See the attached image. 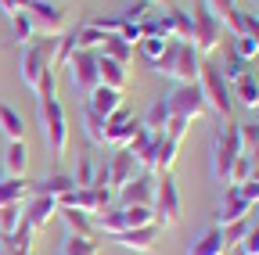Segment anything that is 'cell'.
<instances>
[{"instance_id":"obj_1","label":"cell","mask_w":259,"mask_h":255,"mask_svg":"<svg viewBox=\"0 0 259 255\" xmlns=\"http://www.w3.org/2000/svg\"><path fill=\"white\" fill-rule=\"evenodd\" d=\"M36 122H40V137L51 147V155L61 158L69 151V115H65V108L58 101L54 69H47L36 83Z\"/></svg>"},{"instance_id":"obj_2","label":"cell","mask_w":259,"mask_h":255,"mask_svg":"<svg viewBox=\"0 0 259 255\" xmlns=\"http://www.w3.org/2000/svg\"><path fill=\"white\" fill-rule=\"evenodd\" d=\"M151 69L158 76H166L173 83H198V69H202V54L194 50V43L184 40H166V50H162Z\"/></svg>"},{"instance_id":"obj_3","label":"cell","mask_w":259,"mask_h":255,"mask_svg":"<svg viewBox=\"0 0 259 255\" xmlns=\"http://www.w3.org/2000/svg\"><path fill=\"white\" fill-rule=\"evenodd\" d=\"M54 54H58V36H36L32 43L18 47V76L29 90H36L40 76L54 69Z\"/></svg>"},{"instance_id":"obj_4","label":"cell","mask_w":259,"mask_h":255,"mask_svg":"<svg viewBox=\"0 0 259 255\" xmlns=\"http://www.w3.org/2000/svg\"><path fill=\"white\" fill-rule=\"evenodd\" d=\"M198 90H202L209 112H216L223 122H231V115H234L231 83H227V79L220 76V69L212 65V61H205V58H202V69H198Z\"/></svg>"},{"instance_id":"obj_5","label":"cell","mask_w":259,"mask_h":255,"mask_svg":"<svg viewBox=\"0 0 259 255\" xmlns=\"http://www.w3.org/2000/svg\"><path fill=\"white\" fill-rule=\"evenodd\" d=\"M238 155H241L238 122H227L220 133H212V144H209V176L216 183H227V173H231V166H234Z\"/></svg>"},{"instance_id":"obj_6","label":"cell","mask_w":259,"mask_h":255,"mask_svg":"<svg viewBox=\"0 0 259 255\" xmlns=\"http://www.w3.org/2000/svg\"><path fill=\"white\" fill-rule=\"evenodd\" d=\"M151 212H155V227L158 230H169V227L180 223V187H177L173 173H158Z\"/></svg>"},{"instance_id":"obj_7","label":"cell","mask_w":259,"mask_h":255,"mask_svg":"<svg viewBox=\"0 0 259 255\" xmlns=\"http://www.w3.org/2000/svg\"><path fill=\"white\" fill-rule=\"evenodd\" d=\"M32 29H36V36H61L65 29H69V11L54 0H29L25 8Z\"/></svg>"},{"instance_id":"obj_8","label":"cell","mask_w":259,"mask_h":255,"mask_svg":"<svg viewBox=\"0 0 259 255\" xmlns=\"http://www.w3.org/2000/svg\"><path fill=\"white\" fill-rule=\"evenodd\" d=\"M191 29H194V33H191V43H194V50H198L202 58L212 54V50L223 43V36H227V33H223V25L205 11V4L191 11Z\"/></svg>"},{"instance_id":"obj_9","label":"cell","mask_w":259,"mask_h":255,"mask_svg":"<svg viewBox=\"0 0 259 255\" xmlns=\"http://www.w3.org/2000/svg\"><path fill=\"white\" fill-rule=\"evenodd\" d=\"M166 105H169L173 115H184L187 122H198V119L209 115V105H205V97H202L198 83H177L173 93L166 97Z\"/></svg>"},{"instance_id":"obj_10","label":"cell","mask_w":259,"mask_h":255,"mask_svg":"<svg viewBox=\"0 0 259 255\" xmlns=\"http://www.w3.org/2000/svg\"><path fill=\"white\" fill-rule=\"evenodd\" d=\"M65 69H69V79H72V86L76 90H83V93H90L97 83V50H76L69 61H65Z\"/></svg>"},{"instance_id":"obj_11","label":"cell","mask_w":259,"mask_h":255,"mask_svg":"<svg viewBox=\"0 0 259 255\" xmlns=\"http://www.w3.org/2000/svg\"><path fill=\"white\" fill-rule=\"evenodd\" d=\"M155 173H144V169H137V176L130 180V183H122L115 194H119V205H144V209H151V201H155Z\"/></svg>"},{"instance_id":"obj_12","label":"cell","mask_w":259,"mask_h":255,"mask_svg":"<svg viewBox=\"0 0 259 255\" xmlns=\"http://www.w3.org/2000/svg\"><path fill=\"white\" fill-rule=\"evenodd\" d=\"M58 216V201L51 198V194H36V190H32V194L22 201V219L29 223L32 230H47V223Z\"/></svg>"},{"instance_id":"obj_13","label":"cell","mask_w":259,"mask_h":255,"mask_svg":"<svg viewBox=\"0 0 259 255\" xmlns=\"http://www.w3.org/2000/svg\"><path fill=\"white\" fill-rule=\"evenodd\" d=\"M252 216V205L241 198V190L238 187H223V194H220V209H216V227H227V223H238Z\"/></svg>"},{"instance_id":"obj_14","label":"cell","mask_w":259,"mask_h":255,"mask_svg":"<svg viewBox=\"0 0 259 255\" xmlns=\"http://www.w3.org/2000/svg\"><path fill=\"white\" fill-rule=\"evenodd\" d=\"M134 130H137V119L126 108H119V112H112L105 119V144L108 147H126V140L134 137Z\"/></svg>"},{"instance_id":"obj_15","label":"cell","mask_w":259,"mask_h":255,"mask_svg":"<svg viewBox=\"0 0 259 255\" xmlns=\"http://www.w3.org/2000/svg\"><path fill=\"white\" fill-rule=\"evenodd\" d=\"M205 11L223 25V33L227 36H238L241 33V8H238V0H202Z\"/></svg>"},{"instance_id":"obj_16","label":"cell","mask_w":259,"mask_h":255,"mask_svg":"<svg viewBox=\"0 0 259 255\" xmlns=\"http://www.w3.org/2000/svg\"><path fill=\"white\" fill-rule=\"evenodd\" d=\"M87 108H90L94 115L108 119L112 112L122 108V90H112V86H101V83H97V86L87 93Z\"/></svg>"},{"instance_id":"obj_17","label":"cell","mask_w":259,"mask_h":255,"mask_svg":"<svg viewBox=\"0 0 259 255\" xmlns=\"http://www.w3.org/2000/svg\"><path fill=\"white\" fill-rule=\"evenodd\" d=\"M108 176H112V190H119L122 183H130L137 176V162H134V155L130 151H122V147H115L112 155H108Z\"/></svg>"},{"instance_id":"obj_18","label":"cell","mask_w":259,"mask_h":255,"mask_svg":"<svg viewBox=\"0 0 259 255\" xmlns=\"http://www.w3.org/2000/svg\"><path fill=\"white\" fill-rule=\"evenodd\" d=\"M158 227L151 223V227H137V230H122L119 237H115V244H122V248H130V251H141V255H148V251H155V244H158Z\"/></svg>"},{"instance_id":"obj_19","label":"cell","mask_w":259,"mask_h":255,"mask_svg":"<svg viewBox=\"0 0 259 255\" xmlns=\"http://www.w3.org/2000/svg\"><path fill=\"white\" fill-rule=\"evenodd\" d=\"M58 219L65 223V234H76L87 241H97V227H94V216L76 212V209H58Z\"/></svg>"},{"instance_id":"obj_20","label":"cell","mask_w":259,"mask_h":255,"mask_svg":"<svg viewBox=\"0 0 259 255\" xmlns=\"http://www.w3.org/2000/svg\"><path fill=\"white\" fill-rule=\"evenodd\" d=\"M227 251V241H223V230L216 227H205L198 237L191 241V248H187V255H223Z\"/></svg>"},{"instance_id":"obj_21","label":"cell","mask_w":259,"mask_h":255,"mask_svg":"<svg viewBox=\"0 0 259 255\" xmlns=\"http://www.w3.org/2000/svg\"><path fill=\"white\" fill-rule=\"evenodd\" d=\"M32 194V183L25 176H4L0 180V209L4 205H22Z\"/></svg>"},{"instance_id":"obj_22","label":"cell","mask_w":259,"mask_h":255,"mask_svg":"<svg viewBox=\"0 0 259 255\" xmlns=\"http://www.w3.org/2000/svg\"><path fill=\"white\" fill-rule=\"evenodd\" d=\"M220 47H223V61H220L216 69H220V76H223L227 83H234V79H241L245 72H252V65H248V61H245V58H238V54L231 50L227 36H223V43H220Z\"/></svg>"},{"instance_id":"obj_23","label":"cell","mask_w":259,"mask_h":255,"mask_svg":"<svg viewBox=\"0 0 259 255\" xmlns=\"http://www.w3.org/2000/svg\"><path fill=\"white\" fill-rule=\"evenodd\" d=\"M32 190H36V194H51V198L58 201V198L69 194V190H76V180L65 176V173H47L40 183H32Z\"/></svg>"},{"instance_id":"obj_24","label":"cell","mask_w":259,"mask_h":255,"mask_svg":"<svg viewBox=\"0 0 259 255\" xmlns=\"http://www.w3.org/2000/svg\"><path fill=\"white\" fill-rule=\"evenodd\" d=\"M4 169L8 176H25V169H29V147L22 144V140H8V151H4Z\"/></svg>"},{"instance_id":"obj_25","label":"cell","mask_w":259,"mask_h":255,"mask_svg":"<svg viewBox=\"0 0 259 255\" xmlns=\"http://www.w3.org/2000/svg\"><path fill=\"white\" fill-rule=\"evenodd\" d=\"M97 79H101V86H112V90H122L126 86V65H119V61L97 54Z\"/></svg>"},{"instance_id":"obj_26","label":"cell","mask_w":259,"mask_h":255,"mask_svg":"<svg viewBox=\"0 0 259 255\" xmlns=\"http://www.w3.org/2000/svg\"><path fill=\"white\" fill-rule=\"evenodd\" d=\"M231 97H234L238 105H245V108H259V79H255L252 72H245L241 79H234Z\"/></svg>"},{"instance_id":"obj_27","label":"cell","mask_w":259,"mask_h":255,"mask_svg":"<svg viewBox=\"0 0 259 255\" xmlns=\"http://www.w3.org/2000/svg\"><path fill=\"white\" fill-rule=\"evenodd\" d=\"M94 227H97V234L119 237V234L126 230V216H122L119 205H112V209H105V212H97V216H94Z\"/></svg>"},{"instance_id":"obj_28","label":"cell","mask_w":259,"mask_h":255,"mask_svg":"<svg viewBox=\"0 0 259 255\" xmlns=\"http://www.w3.org/2000/svg\"><path fill=\"white\" fill-rule=\"evenodd\" d=\"M166 25H169V40H184V43H191V11H184V8H169L166 11Z\"/></svg>"},{"instance_id":"obj_29","label":"cell","mask_w":259,"mask_h":255,"mask_svg":"<svg viewBox=\"0 0 259 255\" xmlns=\"http://www.w3.org/2000/svg\"><path fill=\"white\" fill-rule=\"evenodd\" d=\"M169 105H166V97H155L151 105H148V112H144V119H141V126L144 130H151V133H162L166 130V122H169Z\"/></svg>"},{"instance_id":"obj_30","label":"cell","mask_w":259,"mask_h":255,"mask_svg":"<svg viewBox=\"0 0 259 255\" xmlns=\"http://www.w3.org/2000/svg\"><path fill=\"white\" fill-rule=\"evenodd\" d=\"M0 133L8 140H22V133H25V119L18 115V108L4 105V101H0Z\"/></svg>"},{"instance_id":"obj_31","label":"cell","mask_w":259,"mask_h":255,"mask_svg":"<svg viewBox=\"0 0 259 255\" xmlns=\"http://www.w3.org/2000/svg\"><path fill=\"white\" fill-rule=\"evenodd\" d=\"M97 54L119 61V65H130V61H134V43H126L122 36H105V43H101V50H97Z\"/></svg>"},{"instance_id":"obj_32","label":"cell","mask_w":259,"mask_h":255,"mask_svg":"<svg viewBox=\"0 0 259 255\" xmlns=\"http://www.w3.org/2000/svg\"><path fill=\"white\" fill-rule=\"evenodd\" d=\"M11 40H15L18 47H25V43L36 40V29H32V22H29L25 11H18V15L11 18Z\"/></svg>"},{"instance_id":"obj_33","label":"cell","mask_w":259,"mask_h":255,"mask_svg":"<svg viewBox=\"0 0 259 255\" xmlns=\"http://www.w3.org/2000/svg\"><path fill=\"white\" fill-rule=\"evenodd\" d=\"M122 216H126V230H137V227H151L155 223V212L144 209V205H119Z\"/></svg>"},{"instance_id":"obj_34","label":"cell","mask_w":259,"mask_h":255,"mask_svg":"<svg viewBox=\"0 0 259 255\" xmlns=\"http://www.w3.org/2000/svg\"><path fill=\"white\" fill-rule=\"evenodd\" d=\"M58 255H97V241H87V237H76V234H65Z\"/></svg>"},{"instance_id":"obj_35","label":"cell","mask_w":259,"mask_h":255,"mask_svg":"<svg viewBox=\"0 0 259 255\" xmlns=\"http://www.w3.org/2000/svg\"><path fill=\"white\" fill-rule=\"evenodd\" d=\"M83 133L90 144H105V119L94 115L90 108H83Z\"/></svg>"},{"instance_id":"obj_36","label":"cell","mask_w":259,"mask_h":255,"mask_svg":"<svg viewBox=\"0 0 259 255\" xmlns=\"http://www.w3.org/2000/svg\"><path fill=\"white\" fill-rule=\"evenodd\" d=\"M151 137H155V133H151V130H144V126L137 122V130H134V137L126 140V147H122V151H130V155H134V162H141V155L148 151Z\"/></svg>"},{"instance_id":"obj_37","label":"cell","mask_w":259,"mask_h":255,"mask_svg":"<svg viewBox=\"0 0 259 255\" xmlns=\"http://www.w3.org/2000/svg\"><path fill=\"white\" fill-rule=\"evenodd\" d=\"M94 169H97V158L94 155H79V162H76V187H94Z\"/></svg>"},{"instance_id":"obj_38","label":"cell","mask_w":259,"mask_h":255,"mask_svg":"<svg viewBox=\"0 0 259 255\" xmlns=\"http://www.w3.org/2000/svg\"><path fill=\"white\" fill-rule=\"evenodd\" d=\"M248 176H252V162H248V155H238V158H234V166H231V173H227V187H241Z\"/></svg>"},{"instance_id":"obj_39","label":"cell","mask_w":259,"mask_h":255,"mask_svg":"<svg viewBox=\"0 0 259 255\" xmlns=\"http://www.w3.org/2000/svg\"><path fill=\"white\" fill-rule=\"evenodd\" d=\"M248 227H252V216H245V219H238V223H227V227H220L223 230V241H227V248H238L241 244V237L248 234Z\"/></svg>"},{"instance_id":"obj_40","label":"cell","mask_w":259,"mask_h":255,"mask_svg":"<svg viewBox=\"0 0 259 255\" xmlns=\"http://www.w3.org/2000/svg\"><path fill=\"white\" fill-rule=\"evenodd\" d=\"M22 223V205H4L0 209V234H15V227Z\"/></svg>"},{"instance_id":"obj_41","label":"cell","mask_w":259,"mask_h":255,"mask_svg":"<svg viewBox=\"0 0 259 255\" xmlns=\"http://www.w3.org/2000/svg\"><path fill=\"white\" fill-rule=\"evenodd\" d=\"M238 137H241V155H248L259 144V122H238Z\"/></svg>"},{"instance_id":"obj_42","label":"cell","mask_w":259,"mask_h":255,"mask_svg":"<svg viewBox=\"0 0 259 255\" xmlns=\"http://www.w3.org/2000/svg\"><path fill=\"white\" fill-rule=\"evenodd\" d=\"M187 130H191V122L184 119V115H169V122H166V130H162V137H169V140H184L187 137Z\"/></svg>"},{"instance_id":"obj_43","label":"cell","mask_w":259,"mask_h":255,"mask_svg":"<svg viewBox=\"0 0 259 255\" xmlns=\"http://www.w3.org/2000/svg\"><path fill=\"white\" fill-rule=\"evenodd\" d=\"M137 50L144 54V61H148V65H151V61L162 54V50H166V40H162V36H144L141 43H137Z\"/></svg>"},{"instance_id":"obj_44","label":"cell","mask_w":259,"mask_h":255,"mask_svg":"<svg viewBox=\"0 0 259 255\" xmlns=\"http://www.w3.org/2000/svg\"><path fill=\"white\" fill-rule=\"evenodd\" d=\"M234 251H241V255H259V219H252L248 234L241 237V244H238Z\"/></svg>"},{"instance_id":"obj_45","label":"cell","mask_w":259,"mask_h":255,"mask_svg":"<svg viewBox=\"0 0 259 255\" xmlns=\"http://www.w3.org/2000/svg\"><path fill=\"white\" fill-rule=\"evenodd\" d=\"M155 11H151V4H148V0H137V4H130L126 11H122V18L126 22H144V18H151Z\"/></svg>"},{"instance_id":"obj_46","label":"cell","mask_w":259,"mask_h":255,"mask_svg":"<svg viewBox=\"0 0 259 255\" xmlns=\"http://www.w3.org/2000/svg\"><path fill=\"white\" fill-rule=\"evenodd\" d=\"M241 33H245V36L259 47V18H255L252 11H241Z\"/></svg>"},{"instance_id":"obj_47","label":"cell","mask_w":259,"mask_h":255,"mask_svg":"<svg viewBox=\"0 0 259 255\" xmlns=\"http://www.w3.org/2000/svg\"><path fill=\"white\" fill-rule=\"evenodd\" d=\"M238 190H241V198H245V201H248L252 209L259 205V180H245V183H241Z\"/></svg>"},{"instance_id":"obj_48","label":"cell","mask_w":259,"mask_h":255,"mask_svg":"<svg viewBox=\"0 0 259 255\" xmlns=\"http://www.w3.org/2000/svg\"><path fill=\"white\" fill-rule=\"evenodd\" d=\"M0 255H32V251H18L8 237H0Z\"/></svg>"},{"instance_id":"obj_49","label":"cell","mask_w":259,"mask_h":255,"mask_svg":"<svg viewBox=\"0 0 259 255\" xmlns=\"http://www.w3.org/2000/svg\"><path fill=\"white\" fill-rule=\"evenodd\" d=\"M248 162H252V166H259V144H255V147L248 151Z\"/></svg>"},{"instance_id":"obj_50","label":"cell","mask_w":259,"mask_h":255,"mask_svg":"<svg viewBox=\"0 0 259 255\" xmlns=\"http://www.w3.org/2000/svg\"><path fill=\"white\" fill-rule=\"evenodd\" d=\"M148 4H151V8L158 4V8H166V11H169V8H173V0H148Z\"/></svg>"},{"instance_id":"obj_51","label":"cell","mask_w":259,"mask_h":255,"mask_svg":"<svg viewBox=\"0 0 259 255\" xmlns=\"http://www.w3.org/2000/svg\"><path fill=\"white\" fill-rule=\"evenodd\" d=\"M4 176H8V173H4V169H0V180H4Z\"/></svg>"},{"instance_id":"obj_52","label":"cell","mask_w":259,"mask_h":255,"mask_svg":"<svg viewBox=\"0 0 259 255\" xmlns=\"http://www.w3.org/2000/svg\"><path fill=\"white\" fill-rule=\"evenodd\" d=\"M252 4H255V8H259V0H252Z\"/></svg>"},{"instance_id":"obj_53","label":"cell","mask_w":259,"mask_h":255,"mask_svg":"<svg viewBox=\"0 0 259 255\" xmlns=\"http://www.w3.org/2000/svg\"><path fill=\"white\" fill-rule=\"evenodd\" d=\"M234 255H241V251H234Z\"/></svg>"},{"instance_id":"obj_54","label":"cell","mask_w":259,"mask_h":255,"mask_svg":"<svg viewBox=\"0 0 259 255\" xmlns=\"http://www.w3.org/2000/svg\"><path fill=\"white\" fill-rule=\"evenodd\" d=\"M255 18H259V15H255Z\"/></svg>"},{"instance_id":"obj_55","label":"cell","mask_w":259,"mask_h":255,"mask_svg":"<svg viewBox=\"0 0 259 255\" xmlns=\"http://www.w3.org/2000/svg\"><path fill=\"white\" fill-rule=\"evenodd\" d=\"M255 112H259V108H255Z\"/></svg>"}]
</instances>
